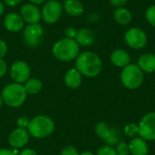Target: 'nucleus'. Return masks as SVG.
Returning <instances> with one entry per match:
<instances>
[{
  "label": "nucleus",
  "instance_id": "f257e3e1",
  "mask_svg": "<svg viewBox=\"0 0 155 155\" xmlns=\"http://www.w3.org/2000/svg\"><path fill=\"white\" fill-rule=\"evenodd\" d=\"M75 68L84 76L95 77L102 71L103 62L96 53L84 51L80 53L76 57Z\"/></svg>",
  "mask_w": 155,
  "mask_h": 155
},
{
  "label": "nucleus",
  "instance_id": "f03ea898",
  "mask_svg": "<svg viewBox=\"0 0 155 155\" xmlns=\"http://www.w3.org/2000/svg\"><path fill=\"white\" fill-rule=\"evenodd\" d=\"M52 53L57 60L61 62H70L76 59L80 54V45L74 39L64 37L54 44Z\"/></svg>",
  "mask_w": 155,
  "mask_h": 155
},
{
  "label": "nucleus",
  "instance_id": "7ed1b4c3",
  "mask_svg": "<svg viewBox=\"0 0 155 155\" xmlns=\"http://www.w3.org/2000/svg\"><path fill=\"white\" fill-rule=\"evenodd\" d=\"M26 91L23 84L17 83H12L4 87L2 90L3 102L9 107L16 108L21 106L26 98Z\"/></svg>",
  "mask_w": 155,
  "mask_h": 155
},
{
  "label": "nucleus",
  "instance_id": "20e7f679",
  "mask_svg": "<svg viewBox=\"0 0 155 155\" xmlns=\"http://www.w3.org/2000/svg\"><path fill=\"white\" fill-rule=\"evenodd\" d=\"M54 130V121L46 115H37L30 120L27 131L35 138H45L53 134Z\"/></svg>",
  "mask_w": 155,
  "mask_h": 155
},
{
  "label": "nucleus",
  "instance_id": "39448f33",
  "mask_svg": "<svg viewBox=\"0 0 155 155\" xmlns=\"http://www.w3.org/2000/svg\"><path fill=\"white\" fill-rule=\"evenodd\" d=\"M120 77L124 87L130 90H134L142 85L144 76L143 72L137 64H130L123 68Z\"/></svg>",
  "mask_w": 155,
  "mask_h": 155
},
{
  "label": "nucleus",
  "instance_id": "423d86ee",
  "mask_svg": "<svg viewBox=\"0 0 155 155\" xmlns=\"http://www.w3.org/2000/svg\"><path fill=\"white\" fill-rule=\"evenodd\" d=\"M63 11V5L59 0H48L41 9L42 19L46 24H55L62 16Z\"/></svg>",
  "mask_w": 155,
  "mask_h": 155
},
{
  "label": "nucleus",
  "instance_id": "0eeeda50",
  "mask_svg": "<svg viewBox=\"0 0 155 155\" xmlns=\"http://www.w3.org/2000/svg\"><path fill=\"white\" fill-rule=\"evenodd\" d=\"M126 45L134 50H140L147 45L148 37L146 33L139 27H131L124 34Z\"/></svg>",
  "mask_w": 155,
  "mask_h": 155
},
{
  "label": "nucleus",
  "instance_id": "6e6552de",
  "mask_svg": "<svg viewBox=\"0 0 155 155\" xmlns=\"http://www.w3.org/2000/svg\"><path fill=\"white\" fill-rule=\"evenodd\" d=\"M22 37L28 47H35L40 45L44 38V28L39 23L27 25L23 29Z\"/></svg>",
  "mask_w": 155,
  "mask_h": 155
},
{
  "label": "nucleus",
  "instance_id": "1a4fd4ad",
  "mask_svg": "<svg viewBox=\"0 0 155 155\" xmlns=\"http://www.w3.org/2000/svg\"><path fill=\"white\" fill-rule=\"evenodd\" d=\"M95 134L100 137L107 145L114 146L120 142V133L115 128H111L107 124L100 122L95 125Z\"/></svg>",
  "mask_w": 155,
  "mask_h": 155
},
{
  "label": "nucleus",
  "instance_id": "9d476101",
  "mask_svg": "<svg viewBox=\"0 0 155 155\" xmlns=\"http://www.w3.org/2000/svg\"><path fill=\"white\" fill-rule=\"evenodd\" d=\"M139 135L145 141H155V112L146 114L139 124Z\"/></svg>",
  "mask_w": 155,
  "mask_h": 155
},
{
  "label": "nucleus",
  "instance_id": "9b49d317",
  "mask_svg": "<svg viewBox=\"0 0 155 155\" xmlns=\"http://www.w3.org/2000/svg\"><path fill=\"white\" fill-rule=\"evenodd\" d=\"M10 75L15 83L25 84L31 75V69L29 64L25 61L15 62L10 68Z\"/></svg>",
  "mask_w": 155,
  "mask_h": 155
},
{
  "label": "nucleus",
  "instance_id": "f8f14e48",
  "mask_svg": "<svg viewBox=\"0 0 155 155\" xmlns=\"http://www.w3.org/2000/svg\"><path fill=\"white\" fill-rule=\"evenodd\" d=\"M20 15L22 16L25 23L30 24H38L42 19L40 8L31 3L25 4L20 8Z\"/></svg>",
  "mask_w": 155,
  "mask_h": 155
},
{
  "label": "nucleus",
  "instance_id": "ddd939ff",
  "mask_svg": "<svg viewBox=\"0 0 155 155\" xmlns=\"http://www.w3.org/2000/svg\"><path fill=\"white\" fill-rule=\"evenodd\" d=\"M3 24L5 28L11 33H17L25 27V21L20 14L15 12H11L5 15Z\"/></svg>",
  "mask_w": 155,
  "mask_h": 155
},
{
  "label": "nucleus",
  "instance_id": "4468645a",
  "mask_svg": "<svg viewBox=\"0 0 155 155\" xmlns=\"http://www.w3.org/2000/svg\"><path fill=\"white\" fill-rule=\"evenodd\" d=\"M29 133L27 130L17 128L14 130L8 136V143L11 147L20 149L25 147L29 142Z\"/></svg>",
  "mask_w": 155,
  "mask_h": 155
},
{
  "label": "nucleus",
  "instance_id": "2eb2a0df",
  "mask_svg": "<svg viewBox=\"0 0 155 155\" xmlns=\"http://www.w3.org/2000/svg\"><path fill=\"white\" fill-rule=\"evenodd\" d=\"M110 60L116 67H125L131 63V56L124 49H115L110 55Z\"/></svg>",
  "mask_w": 155,
  "mask_h": 155
},
{
  "label": "nucleus",
  "instance_id": "dca6fc26",
  "mask_svg": "<svg viewBox=\"0 0 155 155\" xmlns=\"http://www.w3.org/2000/svg\"><path fill=\"white\" fill-rule=\"evenodd\" d=\"M129 150L132 155H147L149 146L147 141L141 137H134L129 143Z\"/></svg>",
  "mask_w": 155,
  "mask_h": 155
},
{
  "label": "nucleus",
  "instance_id": "f3484780",
  "mask_svg": "<svg viewBox=\"0 0 155 155\" xmlns=\"http://www.w3.org/2000/svg\"><path fill=\"white\" fill-rule=\"evenodd\" d=\"M74 40L77 42V44L80 46L88 47L94 44L95 35L92 30H90L88 28H85V27L81 28V29L77 30V35H76V37Z\"/></svg>",
  "mask_w": 155,
  "mask_h": 155
},
{
  "label": "nucleus",
  "instance_id": "a211bd4d",
  "mask_svg": "<svg viewBox=\"0 0 155 155\" xmlns=\"http://www.w3.org/2000/svg\"><path fill=\"white\" fill-rule=\"evenodd\" d=\"M137 65L143 72H155V54L152 53H146L142 54L137 61Z\"/></svg>",
  "mask_w": 155,
  "mask_h": 155
},
{
  "label": "nucleus",
  "instance_id": "6ab92c4d",
  "mask_svg": "<svg viewBox=\"0 0 155 155\" xmlns=\"http://www.w3.org/2000/svg\"><path fill=\"white\" fill-rule=\"evenodd\" d=\"M64 11L70 16H80L84 13V5L79 0H65L63 4Z\"/></svg>",
  "mask_w": 155,
  "mask_h": 155
},
{
  "label": "nucleus",
  "instance_id": "aec40b11",
  "mask_svg": "<svg viewBox=\"0 0 155 155\" xmlns=\"http://www.w3.org/2000/svg\"><path fill=\"white\" fill-rule=\"evenodd\" d=\"M114 18L118 25H127L133 20V14L126 7L120 6V7H116L115 10L114 11Z\"/></svg>",
  "mask_w": 155,
  "mask_h": 155
},
{
  "label": "nucleus",
  "instance_id": "412c9836",
  "mask_svg": "<svg viewBox=\"0 0 155 155\" xmlns=\"http://www.w3.org/2000/svg\"><path fill=\"white\" fill-rule=\"evenodd\" d=\"M82 76L83 75L76 68H72L66 72L64 75V83L67 87L71 89H75L81 85Z\"/></svg>",
  "mask_w": 155,
  "mask_h": 155
},
{
  "label": "nucleus",
  "instance_id": "4be33fe9",
  "mask_svg": "<svg viewBox=\"0 0 155 155\" xmlns=\"http://www.w3.org/2000/svg\"><path fill=\"white\" fill-rule=\"evenodd\" d=\"M24 87H25L27 94H36L41 91V89L43 87V84L39 79L29 78L25 83Z\"/></svg>",
  "mask_w": 155,
  "mask_h": 155
},
{
  "label": "nucleus",
  "instance_id": "5701e85b",
  "mask_svg": "<svg viewBox=\"0 0 155 155\" xmlns=\"http://www.w3.org/2000/svg\"><path fill=\"white\" fill-rule=\"evenodd\" d=\"M124 132L127 137L134 138L139 135V127L135 124H128L124 126Z\"/></svg>",
  "mask_w": 155,
  "mask_h": 155
},
{
  "label": "nucleus",
  "instance_id": "b1692460",
  "mask_svg": "<svg viewBox=\"0 0 155 155\" xmlns=\"http://www.w3.org/2000/svg\"><path fill=\"white\" fill-rule=\"evenodd\" d=\"M145 19L152 26L155 27V5L149 6L145 11Z\"/></svg>",
  "mask_w": 155,
  "mask_h": 155
},
{
  "label": "nucleus",
  "instance_id": "393cba45",
  "mask_svg": "<svg viewBox=\"0 0 155 155\" xmlns=\"http://www.w3.org/2000/svg\"><path fill=\"white\" fill-rule=\"evenodd\" d=\"M96 155H117V153L115 148H113V146L104 145L97 150Z\"/></svg>",
  "mask_w": 155,
  "mask_h": 155
},
{
  "label": "nucleus",
  "instance_id": "a878e982",
  "mask_svg": "<svg viewBox=\"0 0 155 155\" xmlns=\"http://www.w3.org/2000/svg\"><path fill=\"white\" fill-rule=\"evenodd\" d=\"M116 153L117 155H129L130 154V150H129V145L124 142H119L116 144Z\"/></svg>",
  "mask_w": 155,
  "mask_h": 155
},
{
  "label": "nucleus",
  "instance_id": "bb28decb",
  "mask_svg": "<svg viewBox=\"0 0 155 155\" xmlns=\"http://www.w3.org/2000/svg\"><path fill=\"white\" fill-rule=\"evenodd\" d=\"M29 123H30V120L27 117L21 116V117H19L17 119L16 125H17V128L24 129V130H27V128L29 126Z\"/></svg>",
  "mask_w": 155,
  "mask_h": 155
},
{
  "label": "nucleus",
  "instance_id": "cd10ccee",
  "mask_svg": "<svg viewBox=\"0 0 155 155\" xmlns=\"http://www.w3.org/2000/svg\"><path fill=\"white\" fill-rule=\"evenodd\" d=\"M77 35V30L74 26H69L64 31V37L69 39H75Z\"/></svg>",
  "mask_w": 155,
  "mask_h": 155
},
{
  "label": "nucleus",
  "instance_id": "c85d7f7f",
  "mask_svg": "<svg viewBox=\"0 0 155 155\" xmlns=\"http://www.w3.org/2000/svg\"><path fill=\"white\" fill-rule=\"evenodd\" d=\"M61 155H79L77 150L73 147V146H66L64 147L62 152H61Z\"/></svg>",
  "mask_w": 155,
  "mask_h": 155
},
{
  "label": "nucleus",
  "instance_id": "c756f323",
  "mask_svg": "<svg viewBox=\"0 0 155 155\" xmlns=\"http://www.w3.org/2000/svg\"><path fill=\"white\" fill-rule=\"evenodd\" d=\"M8 51V46L5 40L0 39V58H3Z\"/></svg>",
  "mask_w": 155,
  "mask_h": 155
},
{
  "label": "nucleus",
  "instance_id": "7c9ffc66",
  "mask_svg": "<svg viewBox=\"0 0 155 155\" xmlns=\"http://www.w3.org/2000/svg\"><path fill=\"white\" fill-rule=\"evenodd\" d=\"M7 72V65L6 63L3 60V58H0V78L3 77Z\"/></svg>",
  "mask_w": 155,
  "mask_h": 155
},
{
  "label": "nucleus",
  "instance_id": "2f4dec72",
  "mask_svg": "<svg viewBox=\"0 0 155 155\" xmlns=\"http://www.w3.org/2000/svg\"><path fill=\"white\" fill-rule=\"evenodd\" d=\"M22 2H23V0H4V3L10 7L16 6L19 4H21Z\"/></svg>",
  "mask_w": 155,
  "mask_h": 155
},
{
  "label": "nucleus",
  "instance_id": "473e14b6",
  "mask_svg": "<svg viewBox=\"0 0 155 155\" xmlns=\"http://www.w3.org/2000/svg\"><path fill=\"white\" fill-rule=\"evenodd\" d=\"M111 5H113L114 6H116V7H120V6H124L127 2L128 0H109Z\"/></svg>",
  "mask_w": 155,
  "mask_h": 155
},
{
  "label": "nucleus",
  "instance_id": "72a5a7b5",
  "mask_svg": "<svg viewBox=\"0 0 155 155\" xmlns=\"http://www.w3.org/2000/svg\"><path fill=\"white\" fill-rule=\"evenodd\" d=\"M18 155H37V153L31 148H25V149L22 150L18 153Z\"/></svg>",
  "mask_w": 155,
  "mask_h": 155
},
{
  "label": "nucleus",
  "instance_id": "f704fd0d",
  "mask_svg": "<svg viewBox=\"0 0 155 155\" xmlns=\"http://www.w3.org/2000/svg\"><path fill=\"white\" fill-rule=\"evenodd\" d=\"M17 149L12 151L9 149H0V155H18L17 153Z\"/></svg>",
  "mask_w": 155,
  "mask_h": 155
},
{
  "label": "nucleus",
  "instance_id": "c9c22d12",
  "mask_svg": "<svg viewBox=\"0 0 155 155\" xmlns=\"http://www.w3.org/2000/svg\"><path fill=\"white\" fill-rule=\"evenodd\" d=\"M31 4L35 5H44L46 0H29Z\"/></svg>",
  "mask_w": 155,
  "mask_h": 155
},
{
  "label": "nucleus",
  "instance_id": "e433bc0d",
  "mask_svg": "<svg viewBox=\"0 0 155 155\" xmlns=\"http://www.w3.org/2000/svg\"><path fill=\"white\" fill-rule=\"evenodd\" d=\"M5 13V5L3 2L0 1V16Z\"/></svg>",
  "mask_w": 155,
  "mask_h": 155
},
{
  "label": "nucleus",
  "instance_id": "4c0bfd02",
  "mask_svg": "<svg viewBox=\"0 0 155 155\" xmlns=\"http://www.w3.org/2000/svg\"><path fill=\"white\" fill-rule=\"evenodd\" d=\"M79 155H96V154H94L93 153H91V152H84V153H82L81 154Z\"/></svg>",
  "mask_w": 155,
  "mask_h": 155
},
{
  "label": "nucleus",
  "instance_id": "58836bf2",
  "mask_svg": "<svg viewBox=\"0 0 155 155\" xmlns=\"http://www.w3.org/2000/svg\"><path fill=\"white\" fill-rule=\"evenodd\" d=\"M2 103H3V99H2V96H1V94H0V107H1V105H2Z\"/></svg>",
  "mask_w": 155,
  "mask_h": 155
},
{
  "label": "nucleus",
  "instance_id": "ea45409f",
  "mask_svg": "<svg viewBox=\"0 0 155 155\" xmlns=\"http://www.w3.org/2000/svg\"><path fill=\"white\" fill-rule=\"evenodd\" d=\"M64 1H65V0H64Z\"/></svg>",
  "mask_w": 155,
  "mask_h": 155
}]
</instances>
